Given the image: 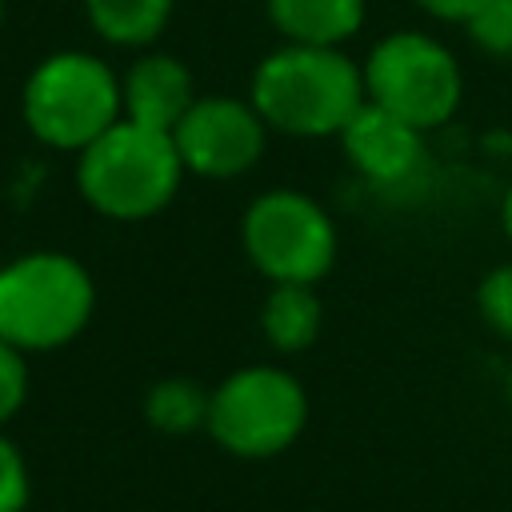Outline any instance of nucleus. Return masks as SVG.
<instances>
[{
  "mask_svg": "<svg viewBox=\"0 0 512 512\" xmlns=\"http://www.w3.org/2000/svg\"><path fill=\"white\" fill-rule=\"evenodd\" d=\"M364 100V68L336 48L284 44L252 76V108L284 136H340Z\"/></svg>",
  "mask_w": 512,
  "mask_h": 512,
  "instance_id": "f257e3e1",
  "label": "nucleus"
},
{
  "mask_svg": "<svg viewBox=\"0 0 512 512\" xmlns=\"http://www.w3.org/2000/svg\"><path fill=\"white\" fill-rule=\"evenodd\" d=\"M180 176L184 164L172 132H156L124 116L96 136L76 164L80 196L112 220H144L160 212L176 196Z\"/></svg>",
  "mask_w": 512,
  "mask_h": 512,
  "instance_id": "f03ea898",
  "label": "nucleus"
},
{
  "mask_svg": "<svg viewBox=\"0 0 512 512\" xmlns=\"http://www.w3.org/2000/svg\"><path fill=\"white\" fill-rule=\"evenodd\" d=\"M96 304L92 276L64 252H28L0 268V340L48 352L80 336Z\"/></svg>",
  "mask_w": 512,
  "mask_h": 512,
  "instance_id": "7ed1b4c3",
  "label": "nucleus"
},
{
  "mask_svg": "<svg viewBox=\"0 0 512 512\" xmlns=\"http://www.w3.org/2000/svg\"><path fill=\"white\" fill-rule=\"evenodd\" d=\"M124 112V92L112 68L88 52L44 56L24 84V120L36 140L84 152Z\"/></svg>",
  "mask_w": 512,
  "mask_h": 512,
  "instance_id": "20e7f679",
  "label": "nucleus"
},
{
  "mask_svg": "<svg viewBox=\"0 0 512 512\" xmlns=\"http://www.w3.org/2000/svg\"><path fill=\"white\" fill-rule=\"evenodd\" d=\"M364 92L372 104L424 132L456 112L460 64L440 40L424 32H392L372 48L364 64Z\"/></svg>",
  "mask_w": 512,
  "mask_h": 512,
  "instance_id": "39448f33",
  "label": "nucleus"
},
{
  "mask_svg": "<svg viewBox=\"0 0 512 512\" xmlns=\"http://www.w3.org/2000/svg\"><path fill=\"white\" fill-rule=\"evenodd\" d=\"M244 252L272 284H316L336 260V228L316 200L276 188L252 200Z\"/></svg>",
  "mask_w": 512,
  "mask_h": 512,
  "instance_id": "423d86ee",
  "label": "nucleus"
},
{
  "mask_svg": "<svg viewBox=\"0 0 512 512\" xmlns=\"http://www.w3.org/2000/svg\"><path fill=\"white\" fill-rule=\"evenodd\" d=\"M304 416V388L288 372L244 368L212 392L208 428L236 456H272L296 440Z\"/></svg>",
  "mask_w": 512,
  "mask_h": 512,
  "instance_id": "0eeeda50",
  "label": "nucleus"
},
{
  "mask_svg": "<svg viewBox=\"0 0 512 512\" xmlns=\"http://www.w3.org/2000/svg\"><path fill=\"white\" fill-rule=\"evenodd\" d=\"M264 128L268 124L252 104H240L232 96H200L172 128V140L188 172L228 180L260 160Z\"/></svg>",
  "mask_w": 512,
  "mask_h": 512,
  "instance_id": "6e6552de",
  "label": "nucleus"
},
{
  "mask_svg": "<svg viewBox=\"0 0 512 512\" xmlns=\"http://www.w3.org/2000/svg\"><path fill=\"white\" fill-rule=\"evenodd\" d=\"M340 140L356 172L376 184H404L412 172H420L424 160L420 128H412L408 120H400L396 112L372 100L356 108V116L340 128Z\"/></svg>",
  "mask_w": 512,
  "mask_h": 512,
  "instance_id": "1a4fd4ad",
  "label": "nucleus"
},
{
  "mask_svg": "<svg viewBox=\"0 0 512 512\" xmlns=\"http://www.w3.org/2000/svg\"><path fill=\"white\" fill-rule=\"evenodd\" d=\"M124 92V120H136L156 132H172L184 112L196 104L192 76L176 56H144L120 84Z\"/></svg>",
  "mask_w": 512,
  "mask_h": 512,
  "instance_id": "9d476101",
  "label": "nucleus"
},
{
  "mask_svg": "<svg viewBox=\"0 0 512 512\" xmlns=\"http://www.w3.org/2000/svg\"><path fill=\"white\" fill-rule=\"evenodd\" d=\"M268 16L288 44L336 48L364 24V0H268Z\"/></svg>",
  "mask_w": 512,
  "mask_h": 512,
  "instance_id": "9b49d317",
  "label": "nucleus"
},
{
  "mask_svg": "<svg viewBox=\"0 0 512 512\" xmlns=\"http://www.w3.org/2000/svg\"><path fill=\"white\" fill-rule=\"evenodd\" d=\"M260 328L280 352H300L320 332V300L312 284H276L260 308Z\"/></svg>",
  "mask_w": 512,
  "mask_h": 512,
  "instance_id": "f8f14e48",
  "label": "nucleus"
},
{
  "mask_svg": "<svg viewBox=\"0 0 512 512\" xmlns=\"http://www.w3.org/2000/svg\"><path fill=\"white\" fill-rule=\"evenodd\" d=\"M84 8L92 28L108 44H124V48L152 44L172 16V0H84Z\"/></svg>",
  "mask_w": 512,
  "mask_h": 512,
  "instance_id": "ddd939ff",
  "label": "nucleus"
},
{
  "mask_svg": "<svg viewBox=\"0 0 512 512\" xmlns=\"http://www.w3.org/2000/svg\"><path fill=\"white\" fill-rule=\"evenodd\" d=\"M212 396L196 380H160L148 392V420L160 432H192L208 420Z\"/></svg>",
  "mask_w": 512,
  "mask_h": 512,
  "instance_id": "4468645a",
  "label": "nucleus"
},
{
  "mask_svg": "<svg viewBox=\"0 0 512 512\" xmlns=\"http://www.w3.org/2000/svg\"><path fill=\"white\" fill-rule=\"evenodd\" d=\"M472 40L492 56H512V4L508 0H484L468 16Z\"/></svg>",
  "mask_w": 512,
  "mask_h": 512,
  "instance_id": "2eb2a0df",
  "label": "nucleus"
},
{
  "mask_svg": "<svg viewBox=\"0 0 512 512\" xmlns=\"http://www.w3.org/2000/svg\"><path fill=\"white\" fill-rule=\"evenodd\" d=\"M480 312L500 336L512 340V264L492 268L480 280Z\"/></svg>",
  "mask_w": 512,
  "mask_h": 512,
  "instance_id": "dca6fc26",
  "label": "nucleus"
},
{
  "mask_svg": "<svg viewBox=\"0 0 512 512\" xmlns=\"http://www.w3.org/2000/svg\"><path fill=\"white\" fill-rule=\"evenodd\" d=\"M24 388H28V372H24L20 348L0 340V424L16 416V408L24 404Z\"/></svg>",
  "mask_w": 512,
  "mask_h": 512,
  "instance_id": "f3484780",
  "label": "nucleus"
},
{
  "mask_svg": "<svg viewBox=\"0 0 512 512\" xmlns=\"http://www.w3.org/2000/svg\"><path fill=\"white\" fill-rule=\"evenodd\" d=\"M28 496V472L12 440L0 436V512H20Z\"/></svg>",
  "mask_w": 512,
  "mask_h": 512,
  "instance_id": "a211bd4d",
  "label": "nucleus"
},
{
  "mask_svg": "<svg viewBox=\"0 0 512 512\" xmlns=\"http://www.w3.org/2000/svg\"><path fill=\"white\" fill-rule=\"evenodd\" d=\"M424 12H432V16H440V20H464L468 24V16L484 4V0H416Z\"/></svg>",
  "mask_w": 512,
  "mask_h": 512,
  "instance_id": "6ab92c4d",
  "label": "nucleus"
},
{
  "mask_svg": "<svg viewBox=\"0 0 512 512\" xmlns=\"http://www.w3.org/2000/svg\"><path fill=\"white\" fill-rule=\"evenodd\" d=\"M500 216H504V232H508V240H512V188H508V196H504V208H500Z\"/></svg>",
  "mask_w": 512,
  "mask_h": 512,
  "instance_id": "aec40b11",
  "label": "nucleus"
},
{
  "mask_svg": "<svg viewBox=\"0 0 512 512\" xmlns=\"http://www.w3.org/2000/svg\"><path fill=\"white\" fill-rule=\"evenodd\" d=\"M0 20H4V0H0Z\"/></svg>",
  "mask_w": 512,
  "mask_h": 512,
  "instance_id": "412c9836",
  "label": "nucleus"
},
{
  "mask_svg": "<svg viewBox=\"0 0 512 512\" xmlns=\"http://www.w3.org/2000/svg\"><path fill=\"white\" fill-rule=\"evenodd\" d=\"M508 384H512V372H508Z\"/></svg>",
  "mask_w": 512,
  "mask_h": 512,
  "instance_id": "4be33fe9",
  "label": "nucleus"
},
{
  "mask_svg": "<svg viewBox=\"0 0 512 512\" xmlns=\"http://www.w3.org/2000/svg\"><path fill=\"white\" fill-rule=\"evenodd\" d=\"M508 4H512V0H508Z\"/></svg>",
  "mask_w": 512,
  "mask_h": 512,
  "instance_id": "5701e85b",
  "label": "nucleus"
}]
</instances>
